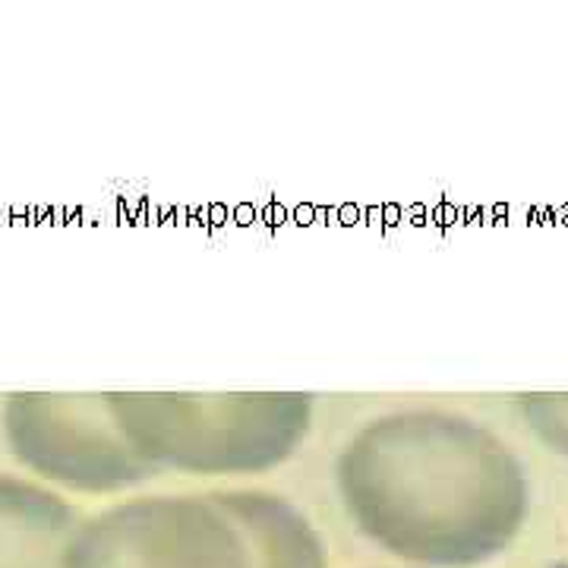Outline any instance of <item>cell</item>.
<instances>
[{
    "label": "cell",
    "mask_w": 568,
    "mask_h": 568,
    "mask_svg": "<svg viewBox=\"0 0 568 568\" xmlns=\"http://www.w3.org/2000/svg\"><path fill=\"white\" fill-rule=\"evenodd\" d=\"M338 489L357 525L402 556L465 562L518 528L528 484L487 426L448 410H395L338 455Z\"/></svg>",
    "instance_id": "1"
},
{
    "label": "cell",
    "mask_w": 568,
    "mask_h": 568,
    "mask_svg": "<svg viewBox=\"0 0 568 568\" xmlns=\"http://www.w3.org/2000/svg\"><path fill=\"white\" fill-rule=\"evenodd\" d=\"M316 566L304 521L268 496L145 499L73 534L63 568Z\"/></svg>",
    "instance_id": "2"
},
{
    "label": "cell",
    "mask_w": 568,
    "mask_h": 568,
    "mask_svg": "<svg viewBox=\"0 0 568 568\" xmlns=\"http://www.w3.org/2000/svg\"><path fill=\"white\" fill-rule=\"evenodd\" d=\"M145 465L193 474H246L282 465L306 439L310 395H108Z\"/></svg>",
    "instance_id": "3"
},
{
    "label": "cell",
    "mask_w": 568,
    "mask_h": 568,
    "mask_svg": "<svg viewBox=\"0 0 568 568\" xmlns=\"http://www.w3.org/2000/svg\"><path fill=\"white\" fill-rule=\"evenodd\" d=\"M7 433L26 465L82 489H118L152 467L126 443L108 395H22L7 407Z\"/></svg>",
    "instance_id": "4"
},
{
    "label": "cell",
    "mask_w": 568,
    "mask_h": 568,
    "mask_svg": "<svg viewBox=\"0 0 568 568\" xmlns=\"http://www.w3.org/2000/svg\"><path fill=\"white\" fill-rule=\"evenodd\" d=\"M73 534L58 496L0 477V568H63Z\"/></svg>",
    "instance_id": "5"
},
{
    "label": "cell",
    "mask_w": 568,
    "mask_h": 568,
    "mask_svg": "<svg viewBox=\"0 0 568 568\" xmlns=\"http://www.w3.org/2000/svg\"><path fill=\"white\" fill-rule=\"evenodd\" d=\"M518 407L544 446L568 455V395H525Z\"/></svg>",
    "instance_id": "6"
}]
</instances>
